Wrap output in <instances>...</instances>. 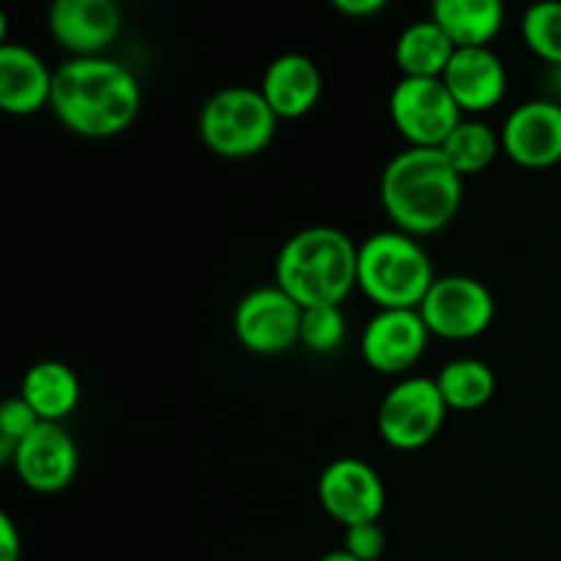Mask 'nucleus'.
<instances>
[{
	"label": "nucleus",
	"instance_id": "nucleus-1",
	"mask_svg": "<svg viewBox=\"0 0 561 561\" xmlns=\"http://www.w3.org/2000/svg\"><path fill=\"white\" fill-rule=\"evenodd\" d=\"M142 91L131 69L113 58H69L55 69V118L88 140L115 137L135 124Z\"/></svg>",
	"mask_w": 561,
	"mask_h": 561
},
{
	"label": "nucleus",
	"instance_id": "nucleus-2",
	"mask_svg": "<svg viewBox=\"0 0 561 561\" xmlns=\"http://www.w3.org/2000/svg\"><path fill=\"white\" fill-rule=\"evenodd\" d=\"M463 203V175L442 148H403L381 173V206L394 230L433 236L453 225Z\"/></svg>",
	"mask_w": 561,
	"mask_h": 561
},
{
	"label": "nucleus",
	"instance_id": "nucleus-3",
	"mask_svg": "<svg viewBox=\"0 0 561 561\" xmlns=\"http://www.w3.org/2000/svg\"><path fill=\"white\" fill-rule=\"evenodd\" d=\"M359 244L329 225H312L290 236L274 263V285L301 307L343 305L356 288Z\"/></svg>",
	"mask_w": 561,
	"mask_h": 561
},
{
	"label": "nucleus",
	"instance_id": "nucleus-4",
	"mask_svg": "<svg viewBox=\"0 0 561 561\" xmlns=\"http://www.w3.org/2000/svg\"><path fill=\"white\" fill-rule=\"evenodd\" d=\"M433 283V261L414 236L378 230L359 244L356 288L378 310H420Z\"/></svg>",
	"mask_w": 561,
	"mask_h": 561
},
{
	"label": "nucleus",
	"instance_id": "nucleus-5",
	"mask_svg": "<svg viewBox=\"0 0 561 561\" xmlns=\"http://www.w3.org/2000/svg\"><path fill=\"white\" fill-rule=\"evenodd\" d=\"M279 118L261 88L228 85L206 99L197 118L203 142L222 159H250L266 151Z\"/></svg>",
	"mask_w": 561,
	"mask_h": 561
},
{
	"label": "nucleus",
	"instance_id": "nucleus-6",
	"mask_svg": "<svg viewBox=\"0 0 561 561\" xmlns=\"http://www.w3.org/2000/svg\"><path fill=\"white\" fill-rule=\"evenodd\" d=\"M447 411L436 378L405 376L383 394L378 405V433L392 449L414 453L436 442Z\"/></svg>",
	"mask_w": 561,
	"mask_h": 561
},
{
	"label": "nucleus",
	"instance_id": "nucleus-7",
	"mask_svg": "<svg viewBox=\"0 0 561 561\" xmlns=\"http://www.w3.org/2000/svg\"><path fill=\"white\" fill-rule=\"evenodd\" d=\"M389 115L414 148H442L463 121V110L442 77H400L389 96Z\"/></svg>",
	"mask_w": 561,
	"mask_h": 561
},
{
	"label": "nucleus",
	"instance_id": "nucleus-8",
	"mask_svg": "<svg viewBox=\"0 0 561 561\" xmlns=\"http://www.w3.org/2000/svg\"><path fill=\"white\" fill-rule=\"evenodd\" d=\"M420 316L433 337L463 343L491 329L496 299L482 279L469 274H444L436 277L422 299Z\"/></svg>",
	"mask_w": 561,
	"mask_h": 561
},
{
	"label": "nucleus",
	"instance_id": "nucleus-9",
	"mask_svg": "<svg viewBox=\"0 0 561 561\" xmlns=\"http://www.w3.org/2000/svg\"><path fill=\"white\" fill-rule=\"evenodd\" d=\"M305 307L279 285H257L247 290L233 310V332L247 351L261 356L283 354L301 337Z\"/></svg>",
	"mask_w": 561,
	"mask_h": 561
},
{
	"label": "nucleus",
	"instance_id": "nucleus-10",
	"mask_svg": "<svg viewBox=\"0 0 561 561\" xmlns=\"http://www.w3.org/2000/svg\"><path fill=\"white\" fill-rule=\"evenodd\" d=\"M318 502L337 524H376L387 504L381 474L362 458H337L318 477Z\"/></svg>",
	"mask_w": 561,
	"mask_h": 561
},
{
	"label": "nucleus",
	"instance_id": "nucleus-11",
	"mask_svg": "<svg viewBox=\"0 0 561 561\" xmlns=\"http://www.w3.org/2000/svg\"><path fill=\"white\" fill-rule=\"evenodd\" d=\"M431 337L420 310H378L362 329L359 351L367 367L398 376L422 359Z\"/></svg>",
	"mask_w": 561,
	"mask_h": 561
},
{
	"label": "nucleus",
	"instance_id": "nucleus-12",
	"mask_svg": "<svg viewBox=\"0 0 561 561\" xmlns=\"http://www.w3.org/2000/svg\"><path fill=\"white\" fill-rule=\"evenodd\" d=\"M11 466L22 485L49 496L66 491L75 482L80 455L75 438L60 422H42L31 436L22 438Z\"/></svg>",
	"mask_w": 561,
	"mask_h": 561
},
{
	"label": "nucleus",
	"instance_id": "nucleus-13",
	"mask_svg": "<svg viewBox=\"0 0 561 561\" xmlns=\"http://www.w3.org/2000/svg\"><path fill=\"white\" fill-rule=\"evenodd\" d=\"M502 148L515 164L546 170L561 162V104L529 99L510 110L502 126Z\"/></svg>",
	"mask_w": 561,
	"mask_h": 561
},
{
	"label": "nucleus",
	"instance_id": "nucleus-14",
	"mask_svg": "<svg viewBox=\"0 0 561 561\" xmlns=\"http://www.w3.org/2000/svg\"><path fill=\"white\" fill-rule=\"evenodd\" d=\"M124 14L113 0H55L49 5V36L71 58H96L118 38Z\"/></svg>",
	"mask_w": 561,
	"mask_h": 561
},
{
	"label": "nucleus",
	"instance_id": "nucleus-15",
	"mask_svg": "<svg viewBox=\"0 0 561 561\" xmlns=\"http://www.w3.org/2000/svg\"><path fill=\"white\" fill-rule=\"evenodd\" d=\"M442 80L463 113H485L507 93V66L491 47H460Z\"/></svg>",
	"mask_w": 561,
	"mask_h": 561
},
{
	"label": "nucleus",
	"instance_id": "nucleus-16",
	"mask_svg": "<svg viewBox=\"0 0 561 561\" xmlns=\"http://www.w3.org/2000/svg\"><path fill=\"white\" fill-rule=\"evenodd\" d=\"M55 71L27 44L0 47V107L9 115H33L49 107Z\"/></svg>",
	"mask_w": 561,
	"mask_h": 561
},
{
	"label": "nucleus",
	"instance_id": "nucleus-17",
	"mask_svg": "<svg viewBox=\"0 0 561 561\" xmlns=\"http://www.w3.org/2000/svg\"><path fill=\"white\" fill-rule=\"evenodd\" d=\"M323 91L321 69L310 55L285 53L266 66L261 93L279 121L305 118Z\"/></svg>",
	"mask_w": 561,
	"mask_h": 561
},
{
	"label": "nucleus",
	"instance_id": "nucleus-18",
	"mask_svg": "<svg viewBox=\"0 0 561 561\" xmlns=\"http://www.w3.org/2000/svg\"><path fill=\"white\" fill-rule=\"evenodd\" d=\"M20 398L42 422H64L80 403V381L75 370L58 359H44L27 367L22 376Z\"/></svg>",
	"mask_w": 561,
	"mask_h": 561
},
{
	"label": "nucleus",
	"instance_id": "nucleus-19",
	"mask_svg": "<svg viewBox=\"0 0 561 561\" xmlns=\"http://www.w3.org/2000/svg\"><path fill=\"white\" fill-rule=\"evenodd\" d=\"M431 16L444 27L455 47H491L504 25V5L499 0H436Z\"/></svg>",
	"mask_w": 561,
	"mask_h": 561
},
{
	"label": "nucleus",
	"instance_id": "nucleus-20",
	"mask_svg": "<svg viewBox=\"0 0 561 561\" xmlns=\"http://www.w3.org/2000/svg\"><path fill=\"white\" fill-rule=\"evenodd\" d=\"M453 38L433 16L416 20L400 31L394 42V60L403 77H442L455 55Z\"/></svg>",
	"mask_w": 561,
	"mask_h": 561
},
{
	"label": "nucleus",
	"instance_id": "nucleus-21",
	"mask_svg": "<svg viewBox=\"0 0 561 561\" xmlns=\"http://www.w3.org/2000/svg\"><path fill=\"white\" fill-rule=\"evenodd\" d=\"M436 383L449 411H477L496 394V373L474 356L447 362L438 370Z\"/></svg>",
	"mask_w": 561,
	"mask_h": 561
},
{
	"label": "nucleus",
	"instance_id": "nucleus-22",
	"mask_svg": "<svg viewBox=\"0 0 561 561\" xmlns=\"http://www.w3.org/2000/svg\"><path fill=\"white\" fill-rule=\"evenodd\" d=\"M444 157L449 159L460 175L482 173L493 164V159L502 151V135L493 131L485 121L480 118H463L455 126L453 135L442 146Z\"/></svg>",
	"mask_w": 561,
	"mask_h": 561
},
{
	"label": "nucleus",
	"instance_id": "nucleus-23",
	"mask_svg": "<svg viewBox=\"0 0 561 561\" xmlns=\"http://www.w3.org/2000/svg\"><path fill=\"white\" fill-rule=\"evenodd\" d=\"M520 36L537 58L561 66V0L531 3L520 16Z\"/></svg>",
	"mask_w": 561,
	"mask_h": 561
},
{
	"label": "nucleus",
	"instance_id": "nucleus-24",
	"mask_svg": "<svg viewBox=\"0 0 561 561\" xmlns=\"http://www.w3.org/2000/svg\"><path fill=\"white\" fill-rule=\"evenodd\" d=\"M345 316L337 305L305 307L301 312V337L299 343L307 345L316 354H329L340 348L345 340Z\"/></svg>",
	"mask_w": 561,
	"mask_h": 561
},
{
	"label": "nucleus",
	"instance_id": "nucleus-25",
	"mask_svg": "<svg viewBox=\"0 0 561 561\" xmlns=\"http://www.w3.org/2000/svg\"><path fill=\"white\" fill-rule=\"evenodd\" d=\"M38 425H42L38 414L20 398V394L5 400V403L0 405V463L11 466L22 438L31 436Z\"/></svg>",
	"mask_w": 561,
	"mask_h": 561
},
{
	"label": "nucleus",
	"instance_id": "nucleus-26",
	"mask_svg": "<svg viewBox=\"0 0 561 561\" xmlns=\"http://www.w3.org/2000/svg\"><path fill=\"white\" fill-rule=\"evenodd\" d=\"M343 548L359 561H378L387 551V535L381 524H359L348 526L343 535Z\"/></svg>",
	"mask_w": 561,
	"mask_h": 561
},
{
	"label": "nucleus",
	"instance_id": "nucleus-27",
	"mask_svg": "<svg viewBox=\"0 0 561 561\" xmlns=\"http://www.w3.org/2000/svg\"><path fill=\"white\" fill-rule=\"evenodd\" d=\"M0 561H22V535L9 513L0 515Z\"/></svg>",
	"mask_w": 561,
	"mask_h": 561
},
{
	"label": "nucleus",
	"instance_id": "nucleus-28",
	"mask_svg": "<svg viewBox=\"0 0 561 561\" xmlns=\"http://www.w3.org/2000/svg\"><path fill=\"white\" fill-rule=\"evenodd\" d=\"M332 5L340 14L351 16V20H365V16H373L387 9V0H334Z\"/></svg>",
	"mask_w": 561,
	"mask_h": 561
},
{
	"label": "nucleus",
	"instance_id": "nucleus-29",
	"mask_svg": "<svg viewBox=\"0 0 561 561\" xmlns=\"http://www.w3.org/2000/svg\"><path fill=\"white\" fill-rule=\"evenodd\" d=\"M548 88H551V102L561 104V66H548Z\"/></svg>",
	"mask_w": 561,
	"mask_h": 561
},
{
	"label": "nucleus",
	"instance_id": "nucleus-30",
	"mask_svg": "<svg viewBox=\"0 0 561 561\" xmlns=\"http://www.w3.org/2000/svg\"><path fill=\"white\" fill-rule=\"evenodd\" d=\"M321 561H359V559H356V557H351V553L345 551V548H337V551H329V553H323Z\"/></svg>",
	"mask_w": 561,
	"mask_h": 561
}]
</instances>
